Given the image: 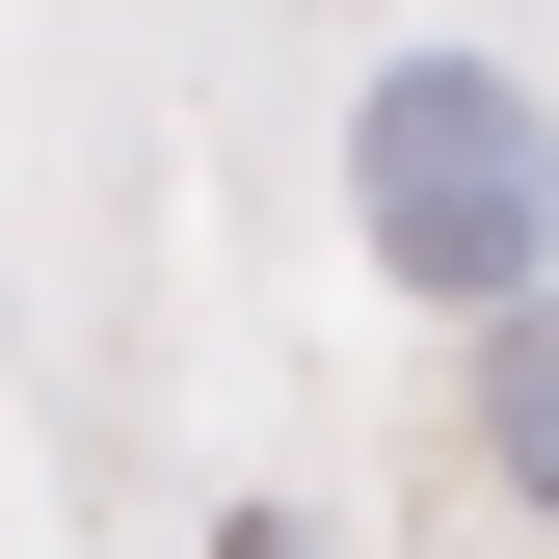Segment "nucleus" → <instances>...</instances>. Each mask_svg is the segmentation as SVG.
Returning a JSON list of instances; mask_svg holds the SVG:
<instances>
[{
	"label": "nucleus",
	"instance_id": "nucleus-2",
	"mask_svg": "<svg viewBox=\"0 0 559 559\" xmlns=\"http://www.w3.org/2000/svg\"><path fill=\"white\" fill-rule=\"evenodd\" d=\"M479 479H507V507H559V294L479 320Z\"/></svg>",
	"mask_w": 559,
	"mask_h": 559
},
{
	"label": "nucleus",
	"instance_id": "nucleus-1",
	"mask_svg": "<svg viewBox=\"0 0 559 559\" xmlns=\"http://www.w3.org/2000/svg\"><path fill=\"white\" fill-rule=\"evenodd\" d=\"M346 214H373V266L453 294V320L559 294V107L507 81V53H373V107H346Z\"/></svg>",
	"mask_w": 559,
	"mask_h": 559
}]
</instances>
